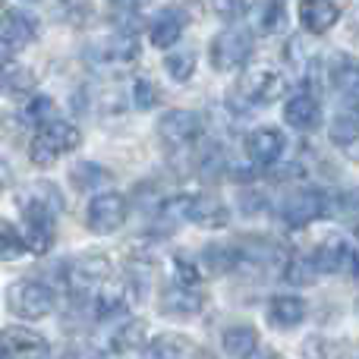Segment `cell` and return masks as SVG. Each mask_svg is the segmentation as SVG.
<instances>
[{"instance_id": "obj_1", "label": "cell", "mask_w": 359, "mask_h": 359, "mask_svg": "<svg viewBox=\"0 0 359 359\" xmlns=\"http://www.w3.org/2000/svg\"><path fill=\"white\" fill-rule=\"evenodd\" d=\"M79 142H82L79 126L69 123V120H54V123L41 126L35 133V139L29 145V158L35 168H50L57 158L79 149Z\"/></svg>"}, {"instance_id": "obj_2", "label": "cell", "mask_w": 359, "mask_h": 359, "mask_svg": "<svg viewBox=\"0 0 359 359\" xmlns=\"http://www.w3.org/2000/svg\"><path fill=\"white\" fill-rule=\"evenodd\" d=\"M252 48H255L252 29L233 22L211 38L208 60H211V67H215V73H230V69H240L243 63L252 57Z\"/></svg>"}, {"instance_id": "obj_3", "label": "cell", "mask_w": 359, "mask_h": 359, "mask_svg": "<svg viewBox=\"0 0 359 359\" xmlns=\"http://www.w3.org/2000/svg\"><path fill=\"white\" fill-rule=\"evenodd\" d=\"M6 306H10V312L16 318L35 322V318H44L54 312L57 297L44 280L22 278V280H16V284H10V290H6Z\"/></svg>"}, {"instance_id": "obj_4", "label": "cell", "mask_w": 359, "mask_h": 359, "mask_svg": "<svg viewBox=\"0 0 359 359\" xmlns=\"http://www.w3.org/2000/svg\"><path fill=\"white\" fill-rule=\"evenodd\" d=\"M126 211H130V205H126L123 192H98L86 208V227L98 236L117 233L126 221Z\"/></svg>"}, {"instance_id": "obj_5", "label": "cell", "mask_w": 359, "mask_h": 359, "mask_svg": "<svg viewBox=\"0 0 359 359\" xmlns=\"http://www.w3.org/2000/svg\"><path fill=\"white\" fill-rule=\"evenodd\" d=\"M325 215H331V196L322 189H297L280 205V217L290 227H309L312 221H318Z\"/></svg>"}, {"instance_id": "obj_6", "label": "cell", "mask_w": 359, "mask_h": 359, "mask_svg": "<svg viewBox=\"0 0 359 359\" xmlns=\"http://www.w3.org/2000/svg\"><path fill=\"white\" fill-rule=\"evenodd\" d=\"M107 278H111V262L104 259V255H79V259H73L67 265V274H63V280H67V287L73 293H98L101 287L107 284Z\"/></svg>"}, {"instance_id": "obj_7", "label": "cell", "mask_w": 359, "mask_h": 359, "mask_svg": "<svg viewBox=\"0 0 359 359\" xmlns=\"http://www.w3.org/2000/svg\"><path fill=\"white\" fill-rule=\"evenodd\" d=\"M158 136L170 149H186L202 136V117L196 111H186V107H170L158 117Z\"/></svg>"}, {"instance_id": "obj_8", "label": "cell", "mask_w": 359, "mask_h": 359, "mask_svg": "<svg viewBox=\"0 0 359 359\" xmlns=\"http://www.w3.org/2000/svg\"><path fill=\"white\" fill-rule=\"evenodd\" d=\"M236 92L249 101V104H274V101L284 98L287 92V79L278 69H249L240 79Z\"/></svg>"}, {"instance_id": "obj_9", "label": "cell", "mask_w": 359, "mask_h": 359, "mask_svg": "<svg viewBox=\"0 0 359 359\" xmlns=\"http://www.w3.org/2000/svg\"><path fill=\"white\" fill-rule=\"evenodd\" d=\"M0 347H4L6 359H50V344L44 341L38 331L22 328V325L4 328Z\"/></svg>"}, {"instance_id": "obj_10", "label": "cell", "mask_w": 359, "mask_h": 359, "mask_svg": "<svg viewBox=\"0 0 359 359\" xmlns=\"http://www.w3.org/2000/svg\"><path fill=\"white\" fill-rule=\"evenodd\" d=\"M139 57V41L133 35H107L98 38L86 48V60L101 63V67H114V63H133Z\"/></svg>"}, {"instance_id": "obj_11", "label": "cell", "mask_w": 359, "mask_h": 359, "mask_svg": "<svg viewBox=\"0 0 359 359\" xmlns=\"http://www.w3.org/2000/svg\"><path fill=\"white\" fill-rule=\"evenodd\" d=\"M38 38V19L29 10H6L0 16V44L6 50H22Z\"/></svg>"}, {"instance_id": "obj_12", "label": "cell", "mask_w": 359, "mask_h": 359, "mask_svg": "<svg viewBox=\"0 0 359 359\" xmlns=\"http://www.w3.org/2000/svg\"><path fill=\"white\" fill-rule=\"evenodd\" d=\"M54 215H48V211H38V208H22V240H25V249L35 255H44L50 252V246H54Z\"/></svg>"}, {"instance_id": "obj_13", "label": "cell", "mask_w": 359, "mask_h": 359, "mask_svg": "<svg viewBox=\"0 0 359 359\" xmlns=\"http://www.w3.org/2000/svg\"><path fill=\"white\" fill-rule=\"evenodd\" d=\"M16 205H19V211L38 208V211H48V215H54V217L63 215V208H67L60 186L50 183V180H35V183L22 186V189L16 192Z\"/></svg>"}, {"instance_id": "obj_14", "label": "cell", "mask_w": 359, "mask_h": 359, "mask_svg": "<svg viewBox=\"0 0 359 359\" xmlns=\"http://www.w3.org/2000/svg\"><path fill=\"white\" fill-rule=\"evenodd\" d=\"M246 155L255 168H274L278 158L284 155V133L274 126H259L246 139Z\"/></svg>"}, {"instance_id": "obj_15", "label": "cell", "mask_w": 359, "mask_h": 359, "mask_svg": "<svg viewBox=\"0 0 359 359\" xmlns=\"http://www.w3.org/2000/svg\"><path fill=\"white\" fill-rule=\"evenodd\" d=\"M341 22V6L334 0H299V25L309 35H325Z\"/></svg>"}, {"instance_id": "obj_16", "label": "cell", "mask_w": 359, "mask_h": 359, "mask_svg": "<svg viewBox=\"0 0 359 359\" xmlns=\"http://www.w3.org/2000/svg\"><path fill=\"white\" fill-rule=\"evenodd\" d=\"M189 224L205 227V230L227 227V224H230V211H227V205H224V198H217L215 192H198V196H192Z\"/></svg>"}, {"instance_id": "obj_17", "label": "cell", "mask_w": 359, "mask_h": 359, "mask_svg": "<svg viewBox=\"0 0 359 359\" xmlns=\"http://www.w3.org/2000/svg\"><path fill=\"white\" fill-rule=\"evenodd\" d=\"M130 293H133V290H130V284H123V280H107V284L92 297V309H95V316H98L101 322H107V318H120V316H126V309H130V303H133Z\"/></svg>"}, {"instance_id": "obj_18", "label": "cell", "mask_w": 359, "mask_h": 359, "mask_svg": "<svg viewBox=\"0 0 359 359\" xmlns=\"http://www.w3.org/2000/svg\"><path fill=\"white\" fill-rule=\"evenodd\" d=\"M312 259H316L322 274H337L344 268H353V246L344 236H325Z\"/></svg>"}, {"instance_id": "obj_19", "label": "cell", "mask_w": 359, "mask_h": 359, "mask_svg": "<svg viewBox=\"0 0 359 359\" xmlns=\"http://www.w3.org/2000/svg\"><path fill=\"white\" fill-rule=\"evenodd\" d=\"M183 29H186V13L180 6H168L161 10L149 25V41L155 48H174V44L183 38Z\"/></svg>"}, {"instance_id": "obj_20", "label": "cell", "mask_w": 359, "mask_h": 359, "mask_svg": "<svg viewBox=\"0 0 359 359\" xmlns=\"http://www.w3.org/2000/svg\"><path fill=\"white\" fill-rule=\"evenodd\" d=\"M284 120L299 133L316 130L318 120H322V101H318L312 92L293 95V98L287 101V107H284Z\"/></svg>"}, {"instance_id": "obj_21", "label": "cell", "mask_w": 359, "mask_h": 359, "mask_svg": "<svg viewBox=\"0 0 359 359\" xmlns=\"http://www.w3.org/2000/svg\"><path fill=\"white\" fill-rule=\"evenodd\" d=\"M202 306H205V299H202V293H198L196 287L174 284L170 290H164V297H161V312H164V316H174V318L198 316V312H202Z\"/></svg>"}, {"instance_id": "obj_22", "label": "cell", "mask_w": 359, "mask_h": 359, "mask_svg": "<svg viewBox=\"0 0 359 359\" xmlns=\"http://www.w3.org/2000/svg\"><path fill=\"white\" fill-rule=\"evenodd\" d=\"M306 312H309V306H306L303 297L280 293V297H274L271 303H268V322H271L274 328H297V325H303Z\"/></svg>"}, {"instance_id": "obj_23", "label": "cell", "mask_w": 359, "mask_h": 359, "mask_svg": "<svg viewBox=\"0 0 359 359\" xmlns=\"http://www.w3.org/2000/svg\"><path fill=\"white\" fill-rule=\"evenodd\" d=\"M35 88V73L16 57L0 54V92L4 95H25Z\"/></svg>"}, {"instance_id": "obj_24", "label": "cell", "mask_w": 359, "mask_h": 359, "mask_svg": "<svg viewBox=\"0 0 359 359\" xmlns=\"http://www.w3.org/2000/svg\"><path fill=\"white\" fill-rule=\"evenodd\" d=\"M240 249L230 243H211L198 255V268H208V274H230L233 268H240Z\"/></svg>"}, {"instance_id": "obj_25", "label": "cell", "mask_w": 359, "mask_h": 359, "mask_svg": "<svg viewBox=\"0 0 359 359\" xmlns=\"http://www.w3.org/2000/svg\"><path fill=\"white\" fill-rule=\"evenodd\" d=\"M221 347L233 359H249L259 350V334H255L252 325H230L221 334Z\"/></svg>"}, {"instance_id": "obj_26", "label": "cell", "mask_w": 359, "mask_h": 359, "mask_svg": "<svg viewBox=\"0 0 359 359\" xmlns=\"http://www.w3.org/2000/svg\"><path fill=\"white\" fill-rule=\"evenodd\" d=\"M149 347V325L139 318H126L123 325H117L111 337V350L114 353H130V350H145Z\"/></svg>"}, {"instance_id": "obj_27", "label": "cell", "mask_w": 359, "mask_h": 359, "mask_svg": "<svg viewBox=\"0 0 359 359\" xmlns=\"http://www.w3.org/2000/svg\"><path fill=\"white\" fill-rule=\"evenodd\" d=\"M236 249H240V259L243 262H252V265H280V262H284V249H280L274 240H259V236H249V240H243ZM284 265H287V262H284Z\"/></svg>"}, {"instance_id": "obj_28", "label": "cell", "mask_w": 359, "mask_h": 359, "mask_svg": "<svg viewBox=\"0 0 359 359\" xmlns=\"http://www.w3.org/2000/svg\"><path fill=\"white\" fill-rule=\"evenodd\" d=\"M328 76H331V86L344 95H359V60L347 54H337L331 57V67H328Z\"/></svg>"}, {"instance_id": "obj_29", "label": "cell", "mask_w": 359, "mask_h": 359, "mask_svg": "<svg viewBox=\"0 0 359 359\" xmlns=\"http://www.w3.org/2000/svg\"><path fill=\"white\" fill-rule=\"evenodd\" d=\"M54 120H60V117H57L54 98H48V95H35V98L25 101V107H22V123L38 126V130H41V126L54 123Z\"/></svg>"}, {"instance_id": "obj_30", "label": "cell", "mask_w": 359, "mask_h": 359, "mask_svg": "<svg viewBox=\"0 0 359 359\" xmlns=\"http://www.w3.org/2000/svg\"><path fill=\"white\" fill-rule=\"evenodd\" d=\"M318 274L322 271H318L316 259H306V255H293V259H287V265H284V280L287 284H293V287L316 284Z\"/></svg>"}, {"instance_id": "obj_31", "label": "cell", "mask_w": 359, "mask_h": 359, "mask_svg": "<svg viewBox=\"0 0 359 359\" xmlns=\"http://www.w3.org/2000/svg\"><path fill=\"white\" fill-rule=\"evenodd\" d=\"M25 240L22 230H16V224H10L6 217H0V262H16L19 255H25Z\"/></svg>"}, {"instance_id": "obj_32", "label": "cell", "mask_w": 359, "mask_h": 359, "mask_svg": "<svg viewBox=\"0 0 359 359\" xmlns=\"http://www.w3.org/2000/svg\"><path fill=\"white\" fill-rule=\"evenodd\" d=\"M328 136L334 145H353L359 139V114L353 111H341L328 126Z\"/></svg>"}, {"instance_id": "obj_33", "label": "cell", "mask_w": 359, "mask_h": 359, "mask_svg": "<svg viewBox=\"0 0 359 359\" xmlns=\"http://www.w3.org/2000/svg\"><path fill=\"white\" fill-rule=\"evenodd\" d=\"M259 25L268 35H278L287 29V6L284 0H259Z\"/></svg>"}, {"instance_id": "obj_34", "label": "cell", "mask_w": 359, "mask_h": 359, "mask_svg": "<svg viewBox=\"0 0 359 359\" xmlns=\"http://www.w3.org/2000/svg\"><path fill=\"white\" fill-rule=\"evenodd\" d=\"M186 344L177 334H161L155 341H149V347L142 350V359H183Z\"/></svg>"}, {"instance_id": "obj_35", "label": "cell", "mask_w": 359, "mask_h": 359, "mask_svg": "<svg viewBox=\"0 0 359 359\" xmlns=\"http://www.w3.org/2000/svg\"><path fill=\"white\" fill-rule=\"evenodd\" d=\"M69 183L79 192H92V189H98L101 183H107V170H101L98 164H92V161H79L69 170Z\"/></svg>"}, {"instance_id": "obj_36", "label": "cell", "mask_w": 359, "mask_h": 359, "mask_svg": "<svg viewBox=\"0 0 359 359\" xmlns=\"http://www.w3.org/2000/svg\"><path fill=\"white\" fill-rule=\"evenodd\" d=\"M331 215L350 227H359V189H344L331 198Z\"/></svg>"}, {"instance_id": "obj_37", "label": "cell", "mask_w": 359, "mask_h": 359, "mask_svg": "<svg viewBox=\"0 0 359 359\" xmlns=\"http://www.w3.org/2000/svg\"><path fill=\"white\" fill-rule=\"evenodd\" d=\"M164 69H168V76L174 82L192 79V73H196V54L192 50H170L164 57Z\"/></svg>"}, {"instance_id": "obj_38", "label": "cell", "mask_w": 359, "mask_h": 359, "mask_svg": "<svg viewBox=\"0 0 359 359\" xmlns=\"http://www.w3.org/2000/svg\"><path fill=\"white\" fill-rule=\"evenodd\" d=\"M133 101H136V107H142V111H151V107L161 101L158 86L151 79H136L133 82Z\"/></svg>"}, {"instance_id": "obj_39", "label": "cell", "mask_w": 359, "mask_h": 359, "mask_svg": "<svg viewBox=\"0 0 359 359\" xmlns=\"http://www.w3.org/2000/svg\"><path fill=\"white\" fill-rule=\"evenodd\" d=\"M208 10L227 25H233L246 13V0H208Z\"/></svg>"}, {"instance_id": "obj_40", "label": "cell", "mask_w": 359, "mask_h": 359, "mask_svg": "<svg viewBox=\"0 0 359 359\" xmlns=\"http://www.w3.org/2000/svg\"><path fill=\"white\" fill-rule=\"evenodd\" d=\"M224 168H227V158H224L221 149H208L202 155V161H198V177L202 180H215L224 174Z\"/></svg>"}, {"instance_id": "obj_41", "label": "cell", "mask_w": 359, "mask_h": 359, "mask_svg": "<svg viewBox=\"0 0 359 359\" xmlns=\"http://www.w3.org/2000/svg\"><path fill=\"white\" fill-rule=\"evenodd\" d=\"M174 268H177V284L180 287H198V280H202V271H198L196 262H189L186 255H177Z\"/></svg>"}, {"instance_id": "obj_42", "label": "cell", "mask_w": 359, "mask_h": 359, "mask_svg": "<svg viewBox=\"0 0 359 359\" xmlns=\"http://www.w3.org/2000/svg\"><path fill=\"white\" fill-rule=\"evenodd\" d=\"M92 10L88 0H57V13L60 19H69V22H82V16Z\"/></svg>"}, {"instance_id": "obj_43", "label": "cell", "mask_w": 359, "mask_h": 359, "mask_svg": "<svg viewBox=\"0 0 359 359\" xmlns=\"http://www.w3.org/2000/svg\"><path fill=\"white\" fill-rule=\"evenodd\" d=\"M10 183H13V170H10V161H6V158L0 155V192H4V189H10Z\"/></svg>"}, {"instance_id": "obj_44", "label": "cell", "mask_w": 359, "mask_h": 359, "mask_svg": "<svg viewBox=\"0 0 359 359\" xmlns=\"http://www.w3.org/2000/svg\"><path fill=\"white\" fill-rule=\"evenodd\" d=\"M114 6H123V10H142V6H149L151 0H111Z\"/></svg>"}, {"instance_id": "obj_45", "label": "cell", "mask_w": 359, "mask_h": 359, "mask_svg": "<svg viewBox=\"0 0 359 359\" xmlns=\"http://www.w3.org/2000/svg\"><path fill=\"white\" fill-rule=\"evenodd\" d=\"M249 359H284V356H280L278 350H271V347H268V350H255V353L249 356Z\"/></svg>"}, {"instance_id": "obj_46", "label": "cell", "mask_w": 359, "mask_h": 359, "mask_svg": "<svg viewBox=\"0 0 359 359\" xmlns=\"http://www.w3.org/2000/svg\"><path fill=\"white\" fill-rule=\"evenodd\" d=\"M92 359H120V356L114 353V350H101V353H95Z\"/></svg>"}, {"instance_id": "obj_47", "label": "cell", "mask_w": 359, "mask_h": 359, "mask_svg": "<svg viewBox=\"0 0 359 359\" xmlns=\"http://www.w3.org/2000/svg\"><path fill=\"white\" fill-rule=\"evenodd\" d=\"M353 268H356V274H359V246L353 249Z\"/></svg>"}, {"instance_id": "obj_48", "label": "cell", "mask_w": 359, "mask_h": 359, "mask_svg": "<svg viewBox=\"0 0 359 359\" xmlns=\"http://www.w3.org/2000/svg\"><path fill=\"white\" fill-rule=\"evenodd\" d=\"M196 359H215V356H211V353H205V350H202V353H198Z\"/></svg>"}, {"instance_id": "obj_49", "label": "cell", "mask_w": 359, "mask_h": 359, "mask_svg": "<svg viewBox=\"0 0 359 359\" xmlns=\"http://www.w3.org/2000/svg\"><path fill=\"white\" fill-rule=\"evenodd\" d=\"M0 359H6V353H4V347H0Z\"/></svg>"}, {"instance_id": "obj_50", "label": "cell", "mask_w": 359, "mask_h": 359, "mask_svg": "<svg viewBox=\"0 0 359 359\" xmlns=\"http://www.w3.org/2000/svg\"><path fill=\"white\" fill-rule=\"evenodd\" d=\"M356 312H359V299H356Z\"/></svg>"}, {"instance_id": "obj_51", "label": "cell", "mask_w": 359, "mask_h": 359, "mask_svg": "<svg viewBox=\"0 0 359 359\" xmlns=\"http://www.w3.org/2000/svg\"><path fill=\"white\" fill-rule=\"evenodd\" d=\"M25 4H35V0H25Z\"/></svg>"}, {"instance_id": "obj_52", "label": "cell", "mask_w": 359, "mask_h": 359, "mask_svg": "<svg viewBox=\"0 0 359 359\" xmlns=\"http://www.w3.org/2000/svg\"><path fill=\"white\" fill-rule=\"evenodd\" d=\"M0 6H4V0H0Z\"/></svg>"}]
</instances>
